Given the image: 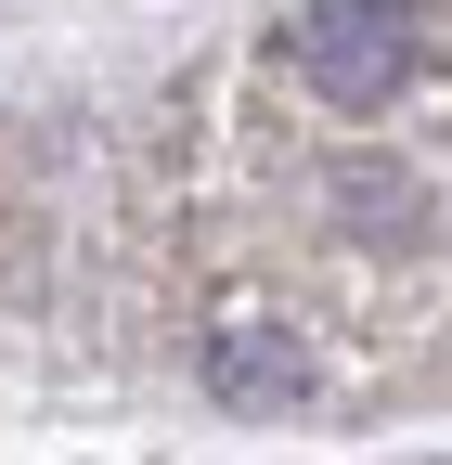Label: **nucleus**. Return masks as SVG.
Instances as JSON below:
<instances>
[{"mask_svg":"<svg viewBox=\"0 0 452 465\" xmlns=\"http://www.w3.org/2000/svg\"><path fill=\"white\" fill-rule=\"evenodd\" d=\"M285 52H298V78L336 116H388L414 91V65H427V14H414V0H310Z\"/></svg>","mask_w":452,"mask_h":465,"instance_id":"f257e3e1","label":"nucleus"},{"mask_svg":"<svg viewBox=\"0 0 452 465\" xmlns=\"http://www.w3.org/2000/svg\"><path fill=\"white\" fill-rule=\"evenodd\" d=\"M207 401H233V414H298L310 401V349L285 323H220L207 336Z\"/></svg>","mask_w":452,"mask_h":465,"instance_id":"f03ea898","label":"nucleus"},{"mask_svg":"<svg viewBox=\"0 0 452 465\" xmlns=\"http://www.w3.org/2000/svg\"><path fill=\"white\" fill-rule=\"evenodd\" d=\"M336 220L362 246H414V182L401 168H336Z\"/></svg>","mask_w":452,"mask_h":465,"instance_id":"7ed1b4c3","label":"nucleus"}]
</instances>
